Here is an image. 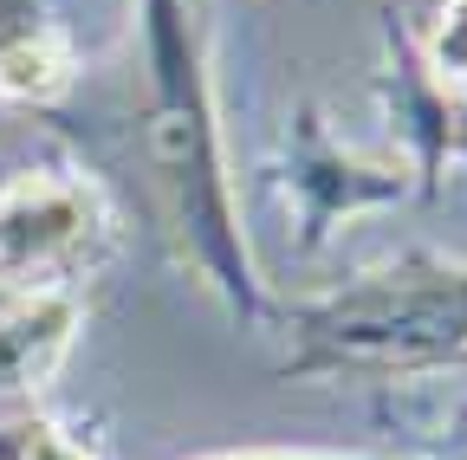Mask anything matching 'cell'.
Listing matches in <instances>:
<instances>
[{
	"label": "cell",
	"mask_w": 467,
	"mask_h": 460,
	"mask_svg": "<svg viewBox=\"0 0 467 460\" xmlns=\"http://www.w3.org/2000/svg\"><path fill=\"white\" fill-rule=\"evenodd\" d=\"M85 195L52 182V176H20L14 189H0V272H39L58 253H72L85 240Z\"/></svg>",
	"instance_id": "6da1fadb"
},
{
	"label": "cell",
	"mask_w": 467,
	"mask_h": 460,
	"mask_svg": "<svg viewBox=\"0 0 467 460\" xmlns=\"http://www.w3.org/2000/svg\"><path fill=\"white\" fill-rule=\"evenodd\" d=\"M78 312L52 292L0 299V389H39L72 343Z\"/></svg>",
	"instance_id": "7a4b0ae2"
},
{
	"label": "cell",
	"mask_w": 467,
	"mask_h": 460,
	"mask_svg": "<svg viewBox=\"0 0 467 460\" xmlns=\"http://www.w3.org/2000/svg\"><path fill=\"white\" fill-rule=\"evenodd\" d=\"M72 85V59L58 39H14L0 46V97H20V104H46Z\"/></svg>",
	"instance_id": "3957f363"
},
{
	"label": "cell",
	"mask_w": 467,
	"mask_h": 460,
	"mask_svg": "<svg viewBox=\"0 0 467 460\" xmlns=\"http://www.w3.org/2000/svg\"><path fill=\"white\" fill-rule=\"evenodd\" d=\"M429 66L441 85H467V0H448L429 33Z\"/></svg>",
	"instance_id": "277c9868"
},
{
	"label": "cell",
	"mask_w": 467,
	"mask_h": 460,
	"mask_svg": "<svg viewBox=\"0 0 467 460\" xmlns=\"http://www.w3.org/2000/svg\"><path fill=\"white\" fill-rule=\"evenodd\" d=\"M26 460H91L78 441H66L58 428H46V422H33L26 428Z\"/></svg>",
	"instance_id": "5b68a950"
}]
</instances>
